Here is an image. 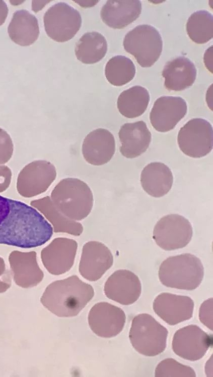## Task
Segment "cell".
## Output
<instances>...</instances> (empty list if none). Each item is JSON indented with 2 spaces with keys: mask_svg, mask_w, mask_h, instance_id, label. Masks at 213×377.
I'll list each match as a JSON object with an SVG mask.
<instances>
[{
  "mask_svg": "<svg viewBox=\"0 0 213 377\" xmlns=\"http://www.w3.org/2000/svg\"><path fill=\"white\" fill-rule=\"evenodd\" d=\"M93 287L73 275L47 286L40 298L41 304L60 317L77 315L93 298Z\"/></svg>",
  "mask_w": 213,
  "mask_h": 377,
  "instance_id": "1",
  "label": "cell"
},
{
  "mask_svg": "<svg viewBox=\"0 0 213 377\" xmlns=\"http://www.w3.org/2000/svg\"><path fill=\"white\" fill-rule=\"evenodd\" d=\"M51 199L64 216L79 221L90 213L93 205V195L85 182L73 178L62 179L52 190Z\"/></svg>",
  "mask_w": 213,
  "mask_h": 377,
  "instance_id": "2",
  "label": "cell"
},
{
  "mask_svg": "<svg viewBox=\"0 0 213 377\" xmlns=\"http://www.w3.org/2000/svg\"><path fill=\"white\" fill-rule=\"evenodd\" d=\"M160 282L165 286L180 290H195L201 283L204 267L196 256L184 253L168 257L158 271Z\"/></svg>",
  "mask_w": 213,
  "mask_h": 377,
  "instance_id": "3",
  "label": "cell"
},
{
  "mask_svg": "<svg viewBox=\"0 0 213 377\" xmlns=\"http://www.w3.org/2000/svg\"><path fill=\"white\" fill-rule=\"evenodd\" d=\"M169 332L148 313H140L131 321L129 339L133 348L139 354L149 357L165 351Z\"/></svg>",
  "mask_w": 213,
  "mask_h": 377,
  "instance_id": "4",
  "label": "cell"
},
{
  "mask_svg": "<svg viewBox=\"0 0 213 377\" xmlns=\"http://www.w3.org/2000/svg\"><path fill=\"white\" fill-rule=\"evenodd\" d=\"M123 46L142 67L153 66L160 58L163 41L159 31L153 26L139 25L125 35Z\"/></svg>",
  "mask_w": 213,
  "mask_h": 377,
  "instance_id": "5",
  "label": "cell"
},
{
  "mask_svg": "<svg viewBox=\"0 0 213 377\" xmlns=\"http://www.w3.org/2000/svg\"><path fill=\"white\" fill-rule=\"evenodd\" d=\"M47 35L58 42H66L80 30L82 18L80 13L65 3H56L50 7L43 16Z\"/></svg>",
  "mask_w": 213,
  "mask_h": 377,
  "instance_id": "6",
  "label": "cell"
},
{
  "mask_svg": "<svg viewBox=\"0 0 213 377\" xmlns=\"http://www.w3.org/2000/svg\"><path fill=\"white\" fill-rule=\"evenodd\" d=\"M212 135V127L207 121L194 118L180 128L177 142L184 154L193 158H200L211 151Z\"/></svg>",
  "mask_w": 213,
  "mask_h": 377,
  "instance_id": "7",
  "label": "cell"
},
{
  "mask_svg": "<svg viewBox=\"0 0 213 377\" xmlns=\"http://www.w3.org/2000/svg\"><path fill=\"white\" fill-rule=\"evenodd\" d=\"M193 235L189 221L178 214L162 217L156 224L153 238L156 243L165 250H173L185 247Z\"/></svg>",
  "mask_w": 213,
  "mask_h": 377,
  "instance_id": "8",
  "label": "cell"
},
{
  "mask_svg": "<svg viewBox=\"0 0 213 377\" xmlns=\"http://www.w3.org/2000/svg\"><path fill=\"white\" fill-rule=\"evenodd\" d=\"M56 177L54 166L44 160L33 161L26 165L19 173L17 190L23 197L38 195L49 187Z\"/></svg>",
  "mask_w": 213,
  "mask_h": 377,
  "instance_id": "9",
  "label": "cell"
},
{
  "mask_svg": "<svg viewBox=\"0 0 213 377\" xmlns=\"http://www.w3.org/2000/svg\"><path fill=\"white\" fill-rule=\"evenodd\" d=\"M212 338L196 325H189L178 329L172 341L174 353L191 361L201 359L212 346Z\"/></svg>",
  "mask_w": 213,
  "mask_h": 377,
  "instance_id": "10",
  "label": "cell"
},
{
  "mask_svg": "<svg viewBox=\"0 0 213 377\" xmlns=\"http://www.w3.org/2000/svg\"><path fill=\"white\" fill-rule=\"evenodd\" d=\"M126 321L124 311L106 302L95 304L88 314V323L93 332L99 337L110 338L118 335Z\"/></svg>",
  "mask_w": 213,
  "mask_h": 377,
  "instance_id": "11",
  "label": "cell"
},
{
  "mask_svg": "<svg viewBox=\"0 0 213 377\" xmlns=\"http://www.w3.org/2000/svg\"><path fill=\"white\" fill-rule=\"evenodd\" d=\"M78 246V243L73 239L54 238L41 250V259L44 266L53 275L66 273L74 264Z\"/></svg>",
  "mask_w": 213,
  "mask_h": 377,
  "instance_id": "12",
  "label": "cell"
},
{
  "mask_svg": "<svg viewBox=\"0 0 213 377\" xmlns=\"http://www.w3.org/2000/svg\"><path fill=\"white\" fill-rule=\"evenodd\" d=\"M113 257L103 243L90 241L82 247L79 265L80 275L89 281H96L112 265Z\"/></svg>",
  "mask_w": 213,
  "mask_h": 377,
  "instance_id": "13",
  "label": "cell"
},
{
  "mask_svg": "<svg viewBox=\"0 0 213 377\" xmlns=\"http://www.w3.org/2000/svg\"><path fill=\"white\" fill-rule=\"evenodd\" d=\"M153 308L155 313L166 323L174 326L193 316L194 302L187 296L164 292L156 297Z\"/></svg>",
  "mask_w": 213,
  "mask_h": 377,
  "instance_id": "14",
  "label": "cell"
},
{
  "mask_svg": "<svg viewBox=\"0 0 213 377\" xmlns=\"http://www.w3.org/2000/svg\"><path fill=\"white\" fill-rule=\"evenodd\" d=\"M104 291L109 299L122 305H129L139 298L141 285L134 273L127 270H119L107 279Z\"/></svg>",
  "mask_w": 213,
  "mask_h": 377,
  "instance_id": "15",
  "label": "cell"
},
{
  "mask_svg": "<svg viewBox=\"0 0 213 377\" xmlns=\"http://www.w3.org/2000/svg\"><path fill=\"white\" fill-rule=\"evenodd\" d=\"M187 106L185 100L179 96H163L154 102L150 114L153 128L160 132L173 129L186 115Z\"/></svg>",
  "mask_w": 213,
  "mask_h": 377,
  "instance_id": "16",
  "label": "cell"
},
{
  "mask_svg": "<svg viewBox=\"0 0 213 377\" xmlns=\"http://www.w3.org/2000/svg\"><path fill=\"white\" fill-rule=\"evenodd\" d=\"M9 261L12 276L15 284L23 288H29L38 285L44 278L39 267L35 251H12Z\"/></svg>",
  "mask_w": 213,
  "mask_h": 377,
  "instance_id": "17",
  "label": "cell"
},
{
  "mask_svg": "<svg viewBox=\"0 0 213 377\" xmlns=\"http://www.w3.org/2000/svg\"><path fill=\"white\" fill-rule=\"evenodd\" d=\"M82 151L86 161L101 166L109 162L115 151V141L108 130L98 128L91 131L85 138Z\"/></svg>",
  "mask_w": 213,
  "mask_h": 377,
  "instance_id": "18",
  "label": "cell"
},
{
  "mask_svg": "<svg viewBox=\"0 0 213 377\" xmlns=\"http://www.w3.org/2000/svg\"><path fill=\"white\" fill-rule=\"evenodd\" d=\"M118 136L121 143L119 151L128 158L137 157L145 152L152 140L151 133L143 121L123 124Z\"/></svg>",
  "mask_w": 213,
  "mask_h": 377,
  "instance_id": "19",
  "label": "cell"
},
{
  "mask_svg": "<svg viewBox=\"0 0 213 377\" xmlns=\"http://www.w3.org/2000/svg\"><path fill=\"white\" fill-rule=\"evenodd\" d=\"M141 12L138 0H109L102 7L100 16L102 21L113 29H122L138 18Z\"/></svg>",
  "mask_w": 213,
  "mask_h": 377,
  "instance_id": "20",
  "label": "cell"
},
{
  "mask_svg": "<svg viewBox=\"0 0 213 377\" xmlns=\"http://www.w3.org/2000/svg\"><path fill=\"white\" fill-rule=\"evenodd\" d=\"M196 69L188 58L180 56L168 61L162 75L164 86L168 90L179 91L193 85L196 77Z\"/></svg>",
  "mask_w": 213,
  "mask_h": 377,
  "instance_id": "21",
  "label": "cell"
},
{
  "mask_svg": "<svg viewBox=\"0 0 213 377\" xmlns=\"http://www.w3.org/2000/svg\"><path fill=\"white\" fill-rule=\"evenodd\" d=\"M140 181L147 193L158 198L164 196L170 190L173 176L167 165L160 162H154L144 167L141 173Z\"/></svg>",
  "mask_w": 213,
  "mask_h": 377,
  "instance_id": "22",
  "label": "cell"
},
{
  "mask_svg": "<svg viewBox=\"0 0 213 377\" xmlns=\"http://www.w3.org/2000/svg\"><path fill=\"white\" fill-rule=\"evenodd\" d=\"M11 39L23 46L32 44L38 38L39 27L36 17L26 10L16 11L8 28Z\"/></svg>",
  "mask_w": 213,
  "mask_h": 377,
  "instance_id": "23",
  "label": "cell"
},
{
  "mask_svg": "<svg viewBox=\"0 0 213 377\" xmlns=\"http://www.w3.org/2000/svg\"><path fill=\"white\" fill-rule=\"evenodd\" d=\"M30 204L51 223L54 232L66 233L75 236L82 234L84 230L83 225L77 221L69 219L60 212L49 196L32 200Z\"/></svg>",
  "mask_w": 213,
  "mask_h": 377,
  "instance_id": "24",
  "label": "cell"
},
{
  "mask_svg": "<svg viewBox=\"0 0 213 377\" xmlns=\"http://www.w3.org/2000/svg\"><path fill=\"white\" fill-rule=\"evenodd\" d=\"M107 51V42L101 33L88 32L76 43L75 53L77 59L86 64L96 63L102 60Z\"/></svg>",
  "mask_w": 213,
  "mask_h": 377,
  "instance_id": "25",
  "label": "cell"
},
{
  "mask_svg": "<svg viewBox=\"0 0 213 377\" xmlns=\"http://www.w3.org/2000/svg\"><path fill=\"white\" fill-rule=\"evenodd\" d=\"M150 101L146 88L136 85L123 91L119 95L117 106L119 113L127 118H135L143 115Z\"/></svg>",
  "mask_w": 213,
  "mask_h": 377,
  "instance_id": "26",
  "label": "cell"
},
{
  "mask_svg": "<svg viewBox=\"0 0 213 377\" xmlns=\"http://www.w3.org/2000/svg\"><path fill=\"white\" fill-rule=\"evenodd\" d=\"M186 29L190 39L197 44L205 43L213 36V18L206 10L192 13L187 20Z\"/></svg>",
  "mask_w": 213,
  "mask_h": 377,
  "instance_id": "27",
  "label": "cell"
},
{
  "mask_svg": "<svg viewBox=\"0 0 213 377\" xmlns=\"http://www.w3.org/2000/svg\"><path fill=\"white\" fill-rule=\"evenodd\" d=\"M136 69L132 61L123 56H116L106 63L105 75L107 81L115 86H123L131 81Z\"/></svg>",
  "mask_w": 213,
  "mask_h": 377,
  "instance_id": "28",
  "label": "cell"
},
{
  "mask_svg": "<svg viewBox=\"0 0 213 377\" xmlns=\"http://www.w3.org/2000/svg\"><path fill=\"white\" fill-rule=\"evenodd\" d=\"M156 377H196L193 368L172 358L162 360L155 369Z\"/></svg>",
  "mask_w": 213,
  "mask_h": 377,
  "instance_id": "29",
  "label": "cell"
},
{
  "mask_svg": "<svg viewBox=\"0 0 213 377\" xmlns=\"http://www.w3.org/2000/svg\"><path fill=\"white\" fill-rule=\"evenodd\" d=\"M14 145L10 135L0 128V165L7 163L11 158Z\"/></svg>",
  "mask_w": 213,
  "mask_h": 377,
  "instance_id": "30",
  "label": "cell"
},
{
  "mask_svg": "<svg viewBox=\"0 0 213 377\" xmlns=\"http://www.w3.org/2000/svg\"><path fill=\"white\" fill-rule=\"evenodd\" d=\"M213 298H209L200 305L198 317L200 321L211 331L213 330Z\"/></svg>",
  "mask_w": 213,
  "mask_h": 377,
  "instance_id": "31",
  "label": "cell"
},
{
  "mask_svg": "<svg viewBox=\"0 0 213 377\" xmlns=\"http://www.w3.org/2000/svg\"><path fill=\"white\" fill-rule=\"evenodd\" d=\"M11 276L4 260L0 257V293L5 292L10 288L12 284Z\"/></svg>",
  "mask_w": 213,
  "mask_h": 377,
  "instance_id": "32",
  "label": "cell"
},
{
  "mask_svg": "<svg viewBox=\"0 0 213 377\" xmlns=\"http://www.w3.org/2000/svg\"><path fill=\"white\" fill-rule=\"evenodd\" d=\"M12 176L11 170L9 167L0 165V192L5 191L9 187Z\"/></svg>",
  "mask_w": 213,
  "mask_h": 377,
  "instance_id": "33",
  "label": "cell"
},
{
  "mask_svg": "<svg viewBox=\"0 0 213 377\" xmlns=\"http://www.w3.org/2000/svg\"><path fill=\"white\" fill-rule=\"evenodd\" d=\"M212 45L208 47L205 51L203 56V62L206 69L212 73Z\"/></svg>",
  "mask_w": 213,
  "mask_h": 377,
  "instance_id": "34",
  "label": "cell"
},
{
  "mask_svg": "<svg viewBox=\"0 0 213 377\" xmlns=\"http://www.w3.org/2000/svg\"><path fill=\"white\" fill-rule=\"evenodd\" d=\"M8 8L6 3L0 0V26L5 22L8 16Z\"/></svg>",
  "mask_w": 213,
  "mask_h": 377,
  "instance_id": "35",
  "label": "cell"
},
{
  "mask_svg": "<svg viewBox=\"0 0 213 377\" xmlns=\"http://www.w3.org/2000/svg\"><path fill=\"white\" fill-rule=\"evenodd\" d=\"M212 354L206 361L204 366V373L207 377L213 376V357Z\"/></svg>",
  "mask_w": 213,
  "mask_h": 377,
  "instance_id": "36",
  "label": "cell"
},
{
  "mask_svg": "<svg viewBox=\"0 0 213 377\" xmlns=\"http://www.w3.org/2000/svg\"><path fill=\"white\" fill-rule=\"evenodd\" d=\"M206 101L208 107L212 110V84H211L207 90Z\"/></svg>",
  "mask_w": 213,
  "mask_h": 377,
  "instance_id": "37",
  "label": "cell"
}]
</instances>
